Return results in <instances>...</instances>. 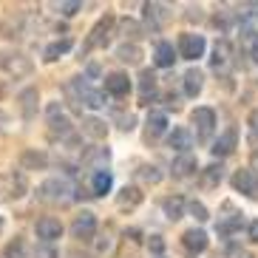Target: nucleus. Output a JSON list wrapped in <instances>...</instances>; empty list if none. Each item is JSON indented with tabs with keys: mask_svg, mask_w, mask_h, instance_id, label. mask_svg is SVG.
Returning a JSON list of instances; mask_svg holds the SVG:
<instances>
[{
	"mask_svg": "<svg viewBox=\"0 0 258 258\" xmlns=\"http://www.w3.org/2000/svg\"><path fill=\"white\" fill-rule=\"evenodd\" d=\"M37 199L43 205H69L71 199H74V187L69 184V179L54 176V179H46L37 187Z\"/></svg>",
	"mask_w": 258,
	"mask_h": 258,
	"instance_id": "obj_1",
	"label": "nucleus"
},
{
	"mask_svg": "<svg viewBox=\"0 0 258 258\" xmlns=\"http://www.w3.org/2000/svg\"><path fill=\"white\" fill-rule=\"evenodd\" d=\"M0 71L20 80V77H29L34 71V62L23 51H0Z\"/></svg>",
	"mask_w": 258,
	"mask_h": 258,
	"instance_id": "obj_2",
	"label": "nucleus"
},
{
	"mask_svg": "<svg viewBox=\"0 0 258 258\" xmlns=\"http://www.w3.org/2000/svg\"><path fill=\"white\" fill-rule=\"evenodd\" d=\"M29 182L20 170H9V173H0V205L3 202H12V199L26 196Z\"/></svg>",
	"mask_w": 258,
	"mask_h": 258,
	"instance_id": "obj_3",
	"label": "nucleus"
},
{
	"mask_svg": "<svg viewBox=\"0 0 258 258\" xmlns=\"http://www.w3.org/2000/svg\"><path fill=\"white\" fill-rule=\"evenodd\" d=\"M48 134H51L54 139H57V137L66 139V142L74 137V128H71L69 116L62 114V105H60V102H51V105H48Z\"/></svg>",
	"mask_w": 258,
	"mask_h": 258,
	"instance_id": "obj_4",
	"label": "nucleus"
},
{
	"mask_svg": "<svg viewBox=\"0 0 258 258\" xmlns=\"http://www.w3.org/2000/svg\"><path fill=\"white\" fill-rule=\"evenodd\" d=\"M190 122L196 125V139L199 142H210L213 131H216V111L213 108H196L193 114H190Z\"/></svg>",
	"mask_w": 258,
	"mask_h": 258,
	"instance_id": "obj_5",
	"label": "nucleus"
},
{
	"mask_svg": "<svg viewBox=\"0 0 258 258\" xmlns=\"http://www.w3.org/2000/svg\"><path fill=\"white\" fill-rule=\"evenodd\" d=\"M114 26L116 20L111 15L99 17L97 26L91 29V34H88V43H85V48H105L108 43H111V34H114Z\"/></svg>",
	"mask_w": 258,
	"mask_h": 258,
	"instance_id": "obj_6",
	"label": "nucleus"
},
{
	"mask_svg": "<svg viewBox=\"0 0 258 258\" xmlns=\"http://www.w3.org/2000/svg\"><path fill=\"white\" fill-rule=\"evenodd\" d=\"M71 235H74L77 241H94L97 238V216L88 210L74 216V221H71Z\"/></svg>",
	"mask_w": 258,
	"mask_h": 258,
	"instance_id": "obj_7",
	"label": "nucleus"
},
{
	"mask_svg": "<svg viewBox=\"0 0 258 258\" xmlns=\"http://www.w3.org/2000/svg\"><path fill=\"white\" fill-rule=\"evenodd\" d=\"M34 233L43 244H54L57 238H62V221L54 219V216H43V219L34 224Z\"/></svg>",
	"mask_w": 258,
	"mask_h": 258,
	"instance_id": "obj_8",
	"label": "nucleus"
},
{
	"mask_svg": "<svg viewBox=\"0 0 258 258\" xmlns=\"http://www.w3.org/2000/svg\"><path fill=\"white\" fill-rule=\"evenodd\" d=\"M207 48V40L202 34H182L179 37V57L184 60H199Z\"/></svg>",
	"mask_w": 258,
	"mask_h": 258,
	"instance_id": "obj_9",
	"label": "nucleus"
},
{
	"mask_svg": "<svg viewBox=\"0 0 258 258\" xmlns=\"http://www.w3.org/2000/svg\"><path fill=\"white\" fill-rule=\"evenodd\" d=\"M142 12H145V29L148 31H159L162 26L170 20V12H167V6H162V3H145Z\"/></svg>",
	"mask_w": 258,
	"mask_h": 258,
	"instance_id": "obj_10",
	"label": "nucleus"
},
{
	"mask_svg": "<svg viewBox=\"0 0 258 258\" xmlns=\"http://www.w3.org/2000/svg\"><path fill=\"white\" fill-rule=\"evenodd\" d=\"M230 182H233V187L238 190V193H247V196H252V199L258 196V176L252 173L250 167H238Z\"/></svg>",
	"mask_w": 258,
	"mask_h": 258,
	"instance_id": "obj_11",
	"label": "nucleus"
},
{
	"mask_svg": "<svg viewBox=\"0 0 258 258\" xmlns=\"http://www.w3.org/2000/svg\"><path fill=\"white\" fill-rule=\"evenodd\" d=\"M37 102H40V94L34 85L23 88V91L17 94V108H20V116L23 119H34L37 116Z\"/></svg>",
	"mask_w": 258,
	"mask_h": 258,
	"instance_id": "obj_12",
	"label": "nucleus"
},
{
	"mask_svg": "<svg viewBox=\"0 0 258 258\" xmlns=\"http://www.w3.org/2000/svg\"><path fill=\"white\" fill-rule=\"evenodd\" d=\"M170 170H173L176 179H187V176H193L199 170V159L193 153H179L173 159V165H170Z\"/></svg>",
	"mask_w": 258,
	"mask_h": 258,
	"instance_id": "obj_13",
	"label": "nucleus"
},
{
	"mask_svg": "<svg viewBox=\"0 0 258 258\" xmlns=\"http://www.w3.org/2000/svg\"><path fill=\"white\" fill-rule=\"evenodd\" d=\"M131 91V77L122 74V71H114V74L105 77V94L111 97H128Z\"/></svg>",
	"mask_w": 258,
	"mask_h": 258,
	"instance_id": "obj_14",
	"label": "nucleus"
},
{
	"mask_svg": "<svg viewBox=\"0 0 258 258\" xmlns=\"http://www.w3.org/2000/svg\"><path fill=\"white\" fill-rule=\"evenodd\" d=\"M182 247L190 252V255H199V252L207 250V233L205 230H187V233L182 235Z\"/></svg>",
	"mask_w": 258,
	"mask_h": 258,
	"instance_id": "obj_15",
	"label": "nucleus"
},
{
	"mask_svg": "<svg viewBox=\"0 0 258 258\" xmlns=\"http://www.w3.org/2000/svg\"><path fill=\"white\" fill-rule=\"evenodd\" d=\"M20 167H23V170H46V167H48L46 151H37V148L23 151V153H20Z\"/></svg>",
	"mask_w": 258,
	"mask_h": 258,
	"instance_id": "obj_16",
	"label": "nucleus"
},
{
	"mask_svg": "<svg viewBox=\"0 0 258 258\" xmlns=\"http://www.w3.org/2000/svg\"><path fill=\"white\" fill-rule=\"evenodd\" d=\"M235 142H238V131L235 128H227L224 134H221L216 142H213V156H230V153L235 151Z\"/></svg>",
	"mask_w": 258,
	"mask_h": 258,
	"instance_id": "obj_17",
	"label": "nucleus"
},
{
	"mask_svg": "<svg viewBox=\"0 0 258 258\" xmlns=\"http://www.w3.org/2000/svg\"><path fill=\"white\" fill-rule=\"evenodd\" d=\"M233 62V46H230L227 40H219L216 48H213V57H210V66L216 71H224Z\"/></svg>",
	"mask_w": 258,
	"mask_h": 258,
	"instance_id": "obj_18",
	"label": "nucleus"
},
{
	"mask_svg": "<svg viewBox=\"0 0 258 258\" xmlns=\"http://www.w3.org/2000/svg\"><path fill=\"white\" fill-rule=\"evenodd\" d=\"M142 205V190L134 187V184H125V187L119 190V196H116V207L119 210H137V207Z\"/></svg>",
	"mask_w": 258,
	"mask_h": 258,
	"instance_id": "obj_19",
	"label": "nucleus"
},
{
	"mask_svg": "<svg viewBox=\"0 0 258 258\" xmlns=\"http://www.w3.org/2000/svg\"><path fill=\"white\" fill-rule=\"evenodd\" d=\"M167 145L179 153H190V148H193V134L187 128H173L167 134Z\"/></svg>",
	"mask_w": 258,
	"mask_h": 258,
	"instance_id": "obj_20",
	"label": "nucleus"
},
{
	"mask_svg": "<svg viewBox=\"0 0 258 258\" xmlns=\"http://www.w3.org/2000/svg\"><path fill=\"white\" fill-rule=\"evenodd\" d=\"M108 162H111V151H108V148H91V151L83 156V165L91 167V170H105Z\"/></svg>",
	"mask_w": 258,
	"mask_h": 258,
	"instance_id": "obj_21",
	"label": "nucleus"
},
{
	"mask_svg": "<svg viewBox=\"0 0 258 258\" xmlns=\"http://www.w3.org/2000/svg\"><path fill=\"white\" fill-rule=\"evenodd\" d=\"M153 97H156V74L153 71H142V77H139V102L151 105Z\"/></svg>",
	"mask_w": 258,
	"mask_h": 258,
	"instance_id": "obj_22",
	"label": "nucleus"
},
{
	"mask_svg": "<svg viewBox=\"0 0 258 258\" xmlns=\"http://www.w3.org/2000/svg\"><path fill=\"white\" fill-rule=\"evenodd\" d=\"M173 62H176L173 43H159V46L153 48V66H156V69H170Z\"/></svg>",
	"mask_w": 258,
	"mask_h": 258,
	"instance_id": "obj_23",
	"label": "nucleus"
},
{
	"mask_svg": "<svg viewBox=\"0 0 258 258\" xmlns=\"http://www.w3.org/2000/svg\"><path fill=\"white\" fill-rule=\"evenodd\" d=\"M111 187H114V173L111 170H94L91 176V190L94 196H105V193H111Z\"/></svg>",
	"mask_w": 258,
	"mask_h": 258,
	"instance_id": "obj_24",
	"label": "nucleus"
},
{
	"mask_svg": "<svg viewBox=\"0 0 258 258\" xmlns=\"http://www.w3.org/2000/svg\"><path fill=\"white\" fill-rule=\"evenodd\" d=\"M145 125H148V128H145L148 139H156L167 131V116L162 114V111H153V114H148V122H145Z\"/></svg>",
	"mask_w": 258,
	"mask_h": 258,
	"instance_id": "obj_25",
	"label": "nucleus"
},
{
	"mask_svg": "<svg viewBox=\"0 0 258 258\" xmlns=\"http://www.w3.org/2000/svg\"><path fill=\"white\" fill-rule=\"evenodd\" d=\"M83 134L91 139H105L108 137V125L102 119H97V116H85L83 119Z\"/></svg>",
	"mask_w": 258,
	"mask_h": 258,
	"instance_id": "obj_26",
	"label": "nucleus"
},
{
	"mask_svg": "<svg viewBox=\"0 0 258 258\" xmlns=\"http://www.w3.org/2000/svg\"><path fill=\"white\" fill-rule=\"evenodd\" d=\"M71 46H74V43H71L69 37H62V40H54L51 46H46V51H43V60H46V62L60 60L62 54H69V51H71Z\"/></svg>",
	"mask_w": 258,
	"mask_h": 258,
	"instance_id": "obj_27",
	"label": "nucleus"
},
{
	"mask_svg": "<svg viewBox=\"0 0 258 258\" xmlns=\"http://www.w3.org/2000/svg\"><path fill=\"white\" fill-rule=\"evenodd\" d=\"M202 88H205V74L196 71V69H190L187 74H184V94H187V97H199Z\"/></svg>",
	"mask_w": 258,
	"mask_h": 258,
	"instance_id": "obj_28",
	"label": "nucleus"
},
{
	"mask_svg": "<svg viewBox=\"0 0 258 258\" xmlns=\"http://www.w3.org/2000/svg\"><path fill=\"white\" fill-rule=\"evenodd\" d=\"M116 57H119V62H128V66H137V62L142 60V48H139L137 43H122V46L116 48Z\"/></svg>",
	"mask_w": 258,
	"mask_h": 258,
	"instance_id": "obj_29",
	"label": "nucleus"
},
{
	"mask_svg": "<svg viewBox=\"0 0 258 258\" xmlns=\"http://www.w3.org/2000/svg\"><path fill=\"white\" fill-rule=\"evenodd\" d=\"M162 210H165V216L170 221L182 219V216H184V199L182 196H167L165 202H162Z\"/></svg>",
	"mask_w": 258,
	"mask_h": 258,
	"instance_id": "obj_30",
	"label": "nucleus"
},
{
	"mask_svg": "<svg viewBox=\"0 0 258 258\" xmlns=\"http://www.w3.org/2000/svg\"><path fill=\"white\" fill-rule=\"evenodd\" d=\"M221 165H210V167H205L202 170V187H207V190H213V187H219V182H221Z\"/></svg>",
	"mask_w": 258,
	"mask_h": 258,
	"instance_id": "obj_31",
	"label": "nucleus"
},
{
	"mask_svg": "<svg viewBox=\"0 0 258 258\" xmlns=\"http://www.w3.org/2000/svg\"><path fill=\"white\" fill-rule=\"evenodd\" d=\"M244 219H241V213H235V216H230V219H221L219 224H216V230H219V235H233L235 230H241Z\"/></svg>",
	"mask_w": 258,
	"mask_h": 258,
	"instance_id": "obj_32",
	"label": "nucleus"
},
{
	"mask_svg": "<svg viewBox=\"0 0 258 258\" xmlns=\"http://www.w3.org/2000/svg\"><path fill=\"white\" fill-rule=\"evenodd\" d=\"M0 34L3 37H20L23 34V17H9L0 23Z\"/></svg>",
	"mask_w": 258,
	"mask_h": 258,
	"instance_id": "obj_33",
	"label": "nucleus"
},
{
	"mask_svg": "<svg viewBox=\"0 0 258 258\" xmlns=\"http://www.w3.org/2000/svg\"><path fill=\"white\" fill-rule=\"evenodd\" d=\"M26 255V241L23 238H12V241L3 247V255L0 258H23Z\"/></svg>",
	"mask_w": 258,
	"mask_h": 258,
	"instance_id": "obj_34",
	"label": "nucleus"
},
{
	"mask_svg": "<svg viewBox=\"0 0 258 258\" xmlns=\"http://www.w3.org/2000/svg\"><path fill=\"white\" fill-rule=\"evenodd\" d=\"M139 179H142L145 184H159L162 182V173H159V167H153V165H145V167H139Z\"/></svg>",
	"mask_w": 258,
	"mask_h": 258,
	"instance_id": "obj_35",
	"label": "nucleus"
},
{
	"mask_svg": "<svg viewBox=\"0 0 258 258\" xmlns=\"http://www.w3.org/2000/svg\"><path fill=\"white\" fill-rule=\"evenodd\" d=\"M57 12L62 17H74L77 12H83V3L80 0H62V3H57Z\"/></svg>",
	"mask_w": 258,
	"mask_h": 258,
	"instance_id": "obj_36",
	"label": "nucleus"
},
{
	"mask_svg": "<svg viewBox=\"0 0 258 258\" xmlns=\"http://www.w3.org/2000/svg\"><path fill=\"white\" fill-rule=\"evenodd\" d=\"M122 34H125V37H131V40H137V37H142V26L137 23V20H122Z\"/></svg>",
	"mask_w": 258,
	"mask_h": 258,
	"instance_id": "obj_37",
	"label": "nucleus"
},
{
	"mask_svg": "<svg viewBox=\"0 0 258 258\" xmlns=\"http://www.w3.org/2000/svg\"><path fill=\"white\" fill-rule=\"evenodd\" d=\"M187 210H190V216L196 221H207L210 219V213H207V207L202 205V202H187Z\"/></svg>",
	"mask_w": 258,
	"mask_h": 258,
	"instance_id": "obj_38",
	"label": "nucleus"
},
{
	"mask_svg": "<svg viewBox=\"0 0 258 258\" xmlns=\"http://www.w3.org/2000/svg\"><path fill=\"white\" fill-rule=\"evenodd\" d=\"M34 258H57L54 244H43V241H40L37 247H34Z\"/></svg>",
	"mask_w": 258,
	"mask_h": 258,
	"instance_id": "obj_39",
	"label": "nucleus"
},
{
	"mask_svg": "<svg viewBox=\"0 0 258 258\" xmlns=\"http://www.w3.org/2000/svg\"><path fill=\"white\" fill-rule=\"evenodd\" d=\"M213 23L219 26L221 31H230V26H233V17H230L227 12H219V15L213 17Z\"/></svg>",
	"mask_w": 258,
	"mask_h": 258,
	"instance_id": "obj_40",
	"label": "nucleus"
},
{
	"mask_svg": "<svg viewBox=\"0 0 258 258\" xmlns=\"http://www.w3.org/2000/svg\"><path fill=\"white\" fill-rule=\"evenodd\" d=\"M148 247H151L153 255H162V252H165V241H162V235H151V238H148Z\"/></svg>",
	"mask_w": 258,
	"mask_h": 258,
	"instance_id": "obj_41",
	"label": "nucleus"
},
{
	"mask_svg": "<svg viewBox=\"0 0 258 258\" xmlns=\"http://www.w3.org/2000/svg\"><path fill=\"white\" fill-rule=\"evenodd\" d=\"M247 125H250L252 139H258V108H255V111H250V116H247Z\"/></svg>",
	"mask_w": 258,
	"mask_h": 258,
	"instance_id": "obj_42",
	"label": "nucleus"
},
{
	"mask_svg": "<svg viewBox=\"0 0 258 258\" xmlns=\"http://www.w3.org/2000/svg\"><path fill=\"white\" fill-rule=\"evenodd\" d=\"M250 54H252V60L258 62V31L250 34Z\"/></svg>",
	"mask_w": 258,
	"mask_h": 258,
	"instance_id": "obj_43",
	"label": "nucleus"
},
{
	"mask_svg": "<svg viewBox=\"0 0 258 258\" xmlns=\"http://www.w3.org/2000/svg\"><path fill=\"white\" fill-rule=\"evenodd\" d=\"M119 122H122V125H119V128H122V131H134V122H137V119H134V116H131V114H128V116H122V119H119Z\"/></svg>",
	"mask_w": 258,
	"mask_h": 258,
	"instance_id": "obj_44",
	"label": "nucleus"
},
{
	"mask_svg": "<svg viewBox=\"0 0 258 258\" xmlns=\"http://www.w3.org/2000/svg\"><path fill=\"white\" fill-rule=\"evenodd\" d=\"M247 233H250V241H258V221H250Z\"/></svg>",
	"mask_w": 258,
	"mask_h": 258,
	"instance_id": "obj_45",
	"label": "nucleus"
},
{
	"mask_svg": "<svg viewBox=\"0 0 258 258\" xmlns=\"http://www.w3.org/2000/svg\"><path fill=\"white\" fill-rule=\"evenodd\" d=\"M250 170H252V173H255V170H258V151L252 153V167H250Z\"/></svg>",
	"mask_w": 258,
	"mask_h": 258,
	"instance_id": "obj_46",
	"label": "nucleus"
},
{
	"mask_svg": "<svg viewBox=\"0 0 258 258\" xmlns=\"http://www.w3.org/2000/svg\"><path fill=\"white\" fill-rule=\"evenodd\" d=\"M3 224H6V221H3V219H0V233H3Z\"/></svg>",
	"mask_w": 258,
	"mask_h": 258,
	"instance_id": "obj_47",
	"label": "nucleus"
},
{
	"mask_svg": "<svg viewBox=\"0 0 258 258\" xmlns=\"http://www.w3.org/2000/svg\"><path fill=\"white\" fill-rule=\"evenodd\" d=\"M244 258H250V255H244Z\"/></svg>",
	"mask_w": 258,
	"mask_h": 258,
	"instance_id": "obj_48",
	"label": "nucleus"
},
{
	"mask_svg": "<svg viewBox=\"0 0 258 258\" xmlns=\"http://www.w3.org/2000/svg\"><path fill=\"white\" fill-rule=\"evenodd\" d=\"M156 258H162V255H156Z\"/></svg>",
	"mask_w": 258,
	"mask_h": 258,
	"instance_id": "obj_49",
	"label": "nucleus"
}]
</instances>
